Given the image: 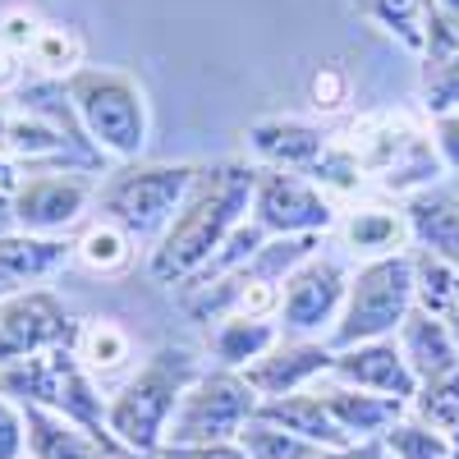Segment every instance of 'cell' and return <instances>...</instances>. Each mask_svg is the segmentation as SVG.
Here are the masks:
<instances>
[{
    "label": "cell",
    "mask_w": 459,
    "mask_h": 459,
    "mask_svg": "<svg viewBox=\"0 0 459 459\" xmlns=\"http://www.w3.org/2000/svg\"><path fill=\"white\" fill-rule=\"evenodd\" d=\"M359 10L395 32L404 47H428V10L432 0H359Z\"/></svg>",
    "instance_id": "14"
},
{
    "label": "cell",
    "mask_w": 459,
    "mask_h": 459,
    "mask_svg": "<svg viewBox=\"0 0 459 459\" xmlns=\"http://www.w3.org/2000/svg\"><path fill=\"white\" fill-rule=\"evenodd\" d=\"M0 147L5 152H28V157H42V152H60L65 138L56 125H42V120H23V110H0Z\"/></svg>",
    "instance_id": "16"
},
{
    "label": "cell",
    "mask_w": 459,
    "mask_h": 459,
    "mask_svg": "<svg viewBox=\"0 0 459 459\" xmlns=\"http://www.w3.org/2000/svg\"><path fill=\"white\" fill-rule=\"evenodd\" d=\"M395 235H400L395 216H381V212H359V216L350 221V244H359V248H386Z\"/></svg>",
    "instance_id": "27"
},
{
    "label": "cell",
    "mask_w": 459,
    "mask_h": 459,
    "mask_svg": "<svg viewBox=\"0 0 459 459\" xmlns=\"http://www.w3.org/2000/svg\"><path fill=\"white\" fill-rule=\"evenodd\" d=\"M194 170L188 166H161V170H143V175H129L110 188V212L120 216L125 225H138V230H152L170 207L175 198L188 188Z\"/></svg>",
    "instance_id": "5"
},
{
    "label": "cell",
    "mask_w": 459,
    "mask_h": 459,
    "mask_svg": "<svg viewBox=\"0 0 459 459\" xmlns=\"http://www.w3.org/2000/svg\"><path fill=\"white\" fill-rule=\"evenodd\" d=\"M409 299V266L404 262H377L359 276L354 303H350V322H344L340 340H363L395 326V317L404 313Z\"/></svg>",
    "instance_id": "3"
},
{
    "label": "cell",
    "mask_w": 459,
    "mask_h": 459,
    "mask_svg": "<svg viewBox=\"0 0 459 459\" xmlns=\"http://www.w3.org/2000/svg\"><path fill=\"white\" fill-rule=\"evenodd\" d=\"M5 83H14V60H10L5 47H0V88H5Z\"/></svg>",
    "instance_id": "36"
},
{
    "label": "cell",
    "mask_w": 459,
    "mask_h": 459,
    "mask_svg": "<svg viewBox=\"0 0 459 459\" xmlns=\"http://www.w3.org/2000/svg\"><path fill=\"white\" fill-rule=\"evenodd\" d=\"M266 418H281V423H290L294 432L303 437H317V441H344V423H331V409L322 400H290V404H276V409H266Z\"/></svg>",
    "instance_id": "17"
},
{
    "label": "cell",
    "mask_w": 459,
    "mask_h": 459,
    "mask_svg": "<svg viewBox=\"0 0 459 459\" xmlns=\"http://www.w3.org/2000/svg\"><path fill=\"white\" fill-rule=\"evenodd\" d=\"M69 92H74V101H79L88 129L110 152L134 157V152L143 147V97H138L129 74H110V69L74 74Z\"/></svg>",
    "instance_id": "2"
},
{
    "label": "cell",
    "mask_w": 459,
    "mask_h": 459,
    "mask_svg": "<svg viewBox=\"0 0 459 459\" xmlns=\"http://www.w3.org/2000/svg\"><path fill=\"white\" fill-rule=\"evenodd\" d=\"M14 450H19V423L10 418V409L0 404V459H14Z\"/></svg>",
    "instance_id": "34"
},
{
    "label": "cell",
    "mask_w": 459,
    "mask_h": 459,
    "mask_svg": "<svg viewBox=\"0 0 459 459\" xmlns=\"http://www.w3.org/2000/svg\"><path fill=\"white\" fill-rule=\"evenodd\" d=\"M423 409H428V418H432L441 432H455L459 437V368L446 372V381H437V386L428 391Z\"/></svg>",
    "instance_id": "24"
},
{
    "label": "cell",
    "mask_w": 459,
    "mask_h": 459,
    "mask_svg": "<svg viewBox=\"0 0 459 459\" xmlns=\"http://www.w3.org/2000/svg\"><path fill=\"white\" fill-rule=\"evenodd\" d=\"M441 147H446V161L459 170V115H446L441 120Z\"/></svg>",
    "instance_id": "35"
},
{
    "label": "cell",
    "mask_w": 459,
    "mask_h": 459,
    "mask_svg": "<svg viewBox=\"0 0 459 459\" xmlns=\"http://www.w3.org/2000/svg\"><path fill=\"white\" fill-rule=\"evenodd\" d=\"M83 47H79V37H74L69 28H42L37 32V42H32V60L42 65L47 74H69L74 65H79Z\"/></svg>",
    "instance_id": "20"
},
{
    "label": "cell",
    "mask_w": 459,
    "mask_h": 459,
    "mask_svg": "<svg viewBox=\"0 0 459 459\" xmlns=\"http://www.w3.org/2000/svg\"><path fill=\"white\" fill-rule=\"evenodd\" d=\"M432 5H437L441 14H450V19H459V0H432Z\"/></svg>",
    "instance_id": "38"
},
{
    "label": "cell",
    "mask_w": 459,
    "mask_h": 459,
    "mask_svg": "<svg viewBox=\"0 0 459 459\" xmlns=\"http://www.w3.org/2000/svg\"><path fill=\"white\" fill-rule=\"evenodd\" d=\"M248 446H253V455H257V459H303V455H308L303 446L285 441L281 432H266V428L248 432Z\"/></svg>",
    "instance_id": "30"
},
{
    "label": "cell",
    "mask_w": 459,
    "mask_h": 459,
    "mask_svg": "<svg viewBox=\"0 0 459 459\" xmlns=\"http://www.w3.org/2000/svg\"><path fill=\"white\" fill-rule=\"evenodd\" d=\"M391 446H395L404 459H450V450H446L441 437L418 432V428H395V432H391Z\"/></svg>",
    "instance_id": "28"
},
{
    "label": "cell",
    "mask_w": 459,
    "mask_h": 459,
    "mask_svg": "<svg viewBox=\"0 0 459 459\" xmlns=\"http://www.w3.org/2000/svg\"><path fill=\"white\" fill-rule=\"evenodd\" d=\"M37 32H42V28H37L28 14H10L5 19V42H14V47H32Z\"/></svg>",
    "instance_id": "32"
},
{
    "label": "cell",
    "mask_w": 459,
    "mask_h": 459,
    "mask_svg": "<svg viewBox=\"0 0 459 459\" xmlns=\"http://www.w3.org/2000/svg\"><path fill=\"white\" fill-rule=\"evenodd\" d=\"M32 437H37V455H42V459H97L74 432L51 428L47 418H32Z\"/></svg>",
    "instance_id": "25"
},
{
    "label": "cell",
    "mask_w": 459,
    "mask_h": 459,
    "mask_svg": "<svg viewBox=\"0 0 459 459\" xmlns=\"http://www.w3.org/2000/svg\"><path fill=\"white\" fill-rule=\"evenodd\" d=\"M194 459H244L239 450H225V446H212V450H198Z\"/></svg>",
    "instance_id": "37"
},
{
    "label": "cell",
    "mask_w": 459,
    "mask_h": 459,
    "mask_svg": "<svg viewBox=\"0 0 459 459\" xmlns=\"http://www.w3.org/2000/svg\"><path fill=\"white\" fill-rule=\"evenodd\" d=\"M56 335H65V317L47 294H28L0 313V354H23Z\"/></svg>",
    "instance_id": "10"
},
{
    "label": "cell",
    "mask_w": 459,
    "mask_h": 459,
    "mask_svg": "<svg viewBox=\"0 0 459 459\" xmlns=\"http://www.w3.org/2000/svg\"><path fill=\"white\" fill-rule=\"evenodd\" d=\"M340 294V272L335 266H308L303 276H294L290 285V299H285V308H290V322L294 326H317L326 317V308L335 303Z\"/></svg>",
    "instance_id": "13"
},
{
    "label": "cell",
    "mask_w": 459,
    "mask_h": 459,
    "mask_svg": "<svg viewBox=\"0 0 459 459\" xmlns=\"http://www.w3.org/2000/svg\"><path fill=\"white\" fill-rule=\"evenodd\" d=\"M322 363H326L322 350H290V354H281L276 363L257 368L253 381H257V386H266V391H285V386H294L299 377H308V372L322 368Z\"/></svg>",
    "instance_id": "21"
},
{
    "label": "cell",
    "mask_w": 459,
    "mask_h": 459,
    "mask_svg": "<svg viewBox=\"0 0 459 459\" xmlns=\"http://www.w3.org/2000/svg\"><path fill=\"white\" fill-rule=\"evenodd\" d=\"M0 225H5V203H0Z\"/></svg>",
    "instance_id": "40"
},
{
    "label": "cell",
    "mask_w": 459,
    "mask_h": 459,
    "mask_svg": "<svg viewBox=\"0 0 459 459\" xmlns=\"http://www.w3.org/2000/svg\"><path fill=\"white\" fill-rule=\"evenodd\" d=\"M340 372L363 381V386H377V391H391V395H409V372L404 363L395 359V350H363V354H350L340 359Z\"/></svg>",
    "instance_id": "15"
},
{
    "label": "cell",
    "mask_w": 459,
    "mask_h": 459,
    "mask_svg": "<svg viewBox=\"0 0 459 459\" xmlns=\"http://www.w3.org/2000/svg\"><path fill=\"white\" fill-rule=\"evenodd\" d=\"M60 257L56 244H0V290L10 281H23V276H37Z\"/></svg>",
    "instance_id": "19"
},
{
    "label": "cell",
    "mask_w": 459,
    "mask_h": 459,
    "mask_svg": "<svg viewBox=\"0 0 459 459\" xmlns=\"http://www.w3.org/2000/svg\"><path fill=\"white\" fill-rule=\"evenodd\" d=\"M83 207V184L74 179H32L23 194H19V216L32 230H51L74 221Z\"/></svg>",
    "instance_id": "11"
},
{
    "label": "cell",
    "mask_w": 459,
    "mask_h": 459,
    "mask_svg": "<svg viewBox=\"0 0 459 459\" xmlns=\"http://www.w3.org/2000/svg\"><path fill=\"white\" fill-rule=\"evenodd\" d=\"M418 230L432 239V248H441L446 257L459 262V207H450V203H418Z\"/></svg>",
    "instance_id": "22"
},
{
    "label": "cell",
    "mask_w": 459,
    "mask_h": 459,
    "mask_svg": "<svg viewBox=\"0 0 459 459\" xmlns=\"http://www.w3.org/2000/svg\"><path fill=\"white\" fill-rule=\"evenodd\" d=\"M266 344V331L262 326H235L225 340H221V354L225 359H248L253 350H262Z\"/></svg>",
    "instance_id": "31"
},
{
    "label": "cell",
    "mask_w": 459,
    "mask_h": 459,
    "mask_svg": "<svg viewBox=\"0 0 459 459\" xmlns=\"http://www.w3.org/2000/svg\"><path fill=\"white\" fill-rule=\"evenodd\" d=\"M253 147L262 152L266 161H285V166H303L322 157V134L308 129V125H294V120H266V125H253Z\"/></svg>",
    "instance_id": "12"
},
{
    "label": "cell",
    "mask_w": 459,
    "mask_h": 459,
    "mask_svg": "<svg viewBox=\"0 0 459 459\" xmlns=\"http://www.w3.org/2000/svg\"><path fill=\"white\" fill-rule=\"evenodd\" d=\"M409 354H413V363L423 368L428 377L455 372L450 340H446V331H441L437 322H428V317H413V322H409Z\"/></svg>",
    "instance_id": "18"
},
{
    "label": "cell",
    "mask_w": 459,
    "mask_h": 459,
    "mask_svg": "<svg viewBox=\"0 0 459 459\" xmlns=\"http://www.w3.org/2000/svg\"><path fill=\"white\" fill-rule=\"evenodd\" d=\"M257 207H262L266 225H281V230H308V225H326L331 221L326 203L294 175H266Z\"/></svg>",
    "instance_id": "9"
},
{
    "label": "cell",
    "mask_w": 459,
    "mask_h": 459,
    "mask_svg": "<svg viewBox=\"0 0 459 459\" xmlns=\"http://www.w3.org/2000/svg\"><path fill=\"white\" fill-rule=\"evenodd\" d=\"M125 354H129V340L115 331V326H106V322L88 326V335H83V359H88V363H97V368H115Z\"/></svg>",
    "instance_id": "26"
},
{
    "label": "cell",
    "mask_w": 459,
    "mask_h": 459,
    "mask_svg": "<svg viewBox=\"0 0 459 459\" xmlns=\"http://www.w3.org/2000/svg\"><path fill=\"white\" fill-rule=\"evenodd\" d=\"M248 391L239 386L235 377H212L203 386L184 400L179 409V428L175 437L179 441H203V437H225L239 428V418L248 413Z\"/></svg>",
    "instance_id": "6"
},
{
    "label": "cell",
    "mask_w": 459,
    "mask_h": 459,
    "mask_svg": "<svg viewBox=\"0 0 459 459\" xmlns=\"http://www.w3.org/2000/svg\"><path fill=\"white\" fill-rule=\"evenodd\" d=\"M175 381H179V363L175 368L170 363L147 368L129 386V395L115 404V413H110L115 432H120L125 441H134V446H152V437H157V428H161V418L175 404Z\"/></svg>",
    "instance_id": "4"
},
{
    "label": "cell",
    "mask_w": 459,
    "mask_h": 459,
    "mask_svg": "<svg viewBox=\"0 0 459 459\" xmlns=\"http://www.w3.org/2000/svg\"><path fill=\"white\" fill-rule=\"evenodd\" d=\"M344 101H350V79H344V69L322 65V74L313 79V106L317 110H340Z\"/></svg>",
    "instance_id": "29"
},
{
    "label": "cell",
    "mask_w": 459,
    "mask_h": 459,
    "mask_svg": "<svg viewBox=\"0 0 459 459\" xmlns=\"http://www.w3.org/2000/svg\"><path fill=\"white\" fill-rule=\"evenodd\" d=\"M79 257L92 266V272H115V266L129 262V244H125V235L115 225H97V230H88V239L79 244Z\"/></svg>",
    "instance_id": "23"
},
{
    "label": "cell",
    "mask_w": 459,
    "mask_h": 459,
    "mask_svg": "<svg viewBox=\"0 0 459 459\" xmlns=\"http://www.w3.org/2000/svg\"><path fill=\"white\" fill-rule=\"evenodd\" d=\"M0 381H5V386H14V391L37 395V400H56V404H65L74 418H83V423H97V404H92L88 386L79 381V372L69 368L65 354L37 359V363H28V368H19V372H5Z\"/></svg>",
    "instance_id": "7"
},
{
    "label": "cell",
    "mask_w": 459,
    "mask_h": 459,
    "mask_svg": "<svg viewBox=\"0 0 459 459\" xmlns=\"http://www.w3.org/2000/svg\"><path fill=\"white\" fill-rule=\"evenodd\" d=\"M423 92L432 110H450L459 101V19L428 10V65H423Z\"/></svg>",
    "instance_id": "8"
},
{
    "label": "cell",
    "mask_w": 459,
    "mask_h": 459,
    "mask_svg": "<svg viewBox=\"0 0 459 459\" xmlns=\"http://www.w3.org/2000/svg\"><path fill=\"white\" fill-rule=\"evenodd\" d=\"M450 317H455V331H459V285H455V299H450V308H446Z\"/></svg>",
    "instance_id": "39"
},
{
    "label": "cell",
    "mask_w": 459,
    "mask_h": 459,
    "mask_svg": "<svg viewBox=\"0 0 459 459\" xmlns=\"http://www.w3.org/2000/svg\"><path fill=\"white\" fill-rule=\"evenodd\" d=\"M272 303H276V294H272V285H248L244 290V299H239V308L253 317V313H266V308H272Z\"/></svg>",
    "instance_id": "33"
},
{
    "label": "cell",
    "mask_w": 459,
    "mask_h": 459,
    "mask_svg": "<svg viewBox=\"0 0 459 459\" xmlns=\"http://www.w3.org/2000/svg\"><path fill=\"white\" fill-rule=\"evenodd\" d=\"M248 188H253V170H244L235 161L198 175L194 203H188V212L170 230L166 248L157 253V276H179L188 266H198L216 248V239L225 235V225L235 221V212L244 207Z\"/></svg>",
    "instance_id": "1"
}]
</instances>
